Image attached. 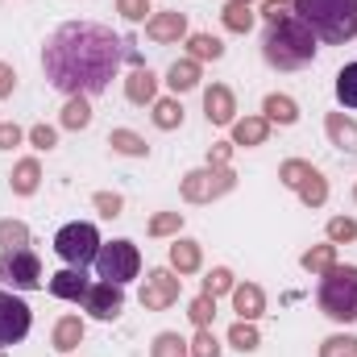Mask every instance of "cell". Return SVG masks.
I'll use <instances>...</instances> for the list:
<instances>
[{
    "mask_svg": "<svg viewBox=\"0 0 357 357\" xmlns=\"http://www.w3.org/2000/svg\"><path fill=\"white\" fill-rule=\"evenodd\" d=\"M125 63V42L96 21H67L42 46V71L63 96H100Z\"/></svg>",
    "mask_w": 357,
    "mask_h": 357,
    "instance_id": "obj_1",
    "label": "cell"
},
{
    "mask_svg": "<svg viewBox=\"0 0 357 357\" xmlns=\"http://www.w3.org/2000/svg\"><path fill=\"white\" fill-rule=\"evenodd\" d=\"M262 59H266L274 71H299V67H307L316 59V33L295 13H282V17L266 21Z\"/></svg>",
    "mask_w": 357,
    "mask_h": 357,
    "instance_id": "obj_2",
    "label": "cell"
},
{
    "mask_svg": "<svg viewBox=\"0 0 357 357\" xmlns=\"http://www.w3.org/2000/svg\"><path fill=\"white\" fill-rule=\"evenodd\" d=\"M295 17L333 46L357 38V0H295Z\"/></svg>",
    "mask_w": 357,
    "mask_h": 357,
    "instance_id": "obj_3",
    "label": "cell"
},
{
    "mask_svg": "<svg viewBox=\"0 0 357 357\" xmlns=\"http://www.w3.org/2000/svg\"><path fill=\"white\" fill-rule=\"evenodd\" d=\"M316 303L328 320L337 324H354L357 320V266H337L328 274H320V291H316Z\"/></svg>",
    "mask_w": 357,
    "mask_h": 357,
    "instance_id": "obj_4",
    "label": "cell"
},
{
    "mask_svg": "<svg viewBox=\"0 0 357 357\" xmlns=\"http://www.w3.org/2000/svg\"><path fill=\"white\" fill-rule=\"evenodd\" d=\"M100 233H96V225L91 220H71V225H63L59 233H54V254L67 262V266H88L96 262V254H100Z\"/></svg>",
    "mask_w": 357,
    "mask_h": 357,
    "instance_id": "obj_5",
    "label": "cell"
},
{
    "mask_svg": "<svg viewBox=\"0 0 357 357\" xmlns=\"http://www.w3.org/2000/svg\"><path fill=\"white\" fill-rule=\"evenodd\" d=\"M237 187V171L233 167H199V171H187L178 191L187 204H212L220 195H229Z\"/></svg>",
    "mask_w": 357,
    "mask_h": 357,
    "instance_id": "obj_6",
    "label": "cell"
},
{
    "mask_svg": "<svg viewBox=\"0 0 357 357\" xmlns=\"http://www.w3.org/2000/svg\"><path fill=\"white\" fill-rule=\"evenodd\" d=\"M96 270H100L104 282L125 287V282L137 278V270H142V254H137V245L125 241V237H121V241H108V245H100V254H96Z\"/></svg>",
    "mask_w": 357,
    "mask_h": 357,
    "instance_id": "obj_7",
    "label": "cell"
},
{
    "mask_svg": "<svg viewBox=\"0 0 357 357\" xmlns=\"http://www.w3.org/2000/svg\"><path fill=\"white\" fill-rule=\"evenodd\" d=\"M0 282L13 291H38L42 287V262L33 250H4L0 254Z\"/></svg>",
    "mask_w": 357,
    "mask_h": 357,
    "instance_id": "obj_8",
    "label": "cell"
},
{
    "mask_svg": "<svg viewBox=\"0 0 357 357\" xmlns=\"http://www.w3.org/2000/svg\"><path fill=\"white\" fill-rule=\"evenodd\" d=\"M29 324H33L29 303L17 299V295H4V291H0V349L25 341V337H29Z\"/></svg>",
    "mask_w": 357,
    "mask_h": 357,
    "instance_id": "obj_9",
    "label": "cell"
},
{
    "mask_svg": "<svg viewBox=\"0 0 357 357\" xmlns=\"http://www.w3.org/2000/svg\"><path fill=\"white\" fill-rule=\"evenodd\" d=\"M178 295H183V278L175 270H150L146 287H142V307L146 312H167L171 303H178Z\"/></svg>",
    "mask_w": 357,
    "mask_h": 357,
    "instance_id": "obj_10",
    "label": "cell"
},
{
    "mask_svg": "<svg viewBox=\"0 0 357 357\" xmlns=\"http://www.w3.org/2000/svg\"><path fill=\"white\" fill-rule=\"evenodd\" d=\"M84 307H88L91 320H116L121 312H125V287H116V282H91L88 295H84Z\"/></svg>",
    "mask_w": 357,
    "mask_h": 357,
    "instance_id": "obj_11",
    "label": "cell"
},
{
    "mask_svg": "<svg viewBox=\"0 0 357 357\" xmlns=\"http://www.w3.org/2000/svg\"><path fill=\"white\" fill-rule=\"evenodd\" d=\"M204 116H208V125H233L237 121V96L225 84L204 88Z\"/></svg>",
    "mask_w": 357,
    "mask_h": 357,
    "instance_id": "obj_12",
    "label": "cell"
},
{
    "mask_svg": "<svg viewBox=\"0 0 357 357\" xmlns=\"http://www.w3.org/2000/svg\"><path fill=\"white\" fill-rule=\"evenodd\" d=\"M146 38L150 42H178V38H187V13H178V8H167V13H154L150 21H146Z\"/></svg>",
    "mask_w": 357,
    "mask_h": 357,
    "instance_id": "obj_13",
    "label": "cell"
},
{
    "mask_svg": "<svg viewBox=\"0 0 357 357\" xmlns=\"http://www.w3.org/2000/svg\"><path fill=\"white\" fill-rule=\"evenodd\" d=\"M88 274H84V266H67L59 270V274H50V295L54 299H71V303H79L84 295H88Z\"/></svg>",
    "mask_w": 357,
    "mask_h": 357,
    "instance_id": "obj_14",
    "label": "cell"
},
{
    "mask_svg": "<svg viewBox=\"0 0 357 357\" xmlns=\"http://www.w3.org/2000/svg\"><path fill=\"white\" fill-rule=\"evenodd\" d=\"M233 312H237V320H258L266 312V291L258 282H237L233 287Z\"/></svg>",
    "mask_w": 357,
    "mask_h": 357,
    "instance_id": "obj_15",
    "label": "cell"
},
{
    "mask_svg": "<svg viewBox=\"0 0 357 357\" xmlns=\"http://www.w3.org/2000/svg\"><path fill=\"white\" fill-rule=\"evenodd\" d=\"M324 133H328V142H333L341 154H357V125L345 112H328V116H324Z\"/></svg>",
    "mask_w": 357,
    "mask_h": 357,
    "instance_id": "obj_16",
    "label": "cell"
},
{
    "mask_svg": "<svg viewBox=\"0 0 357 357\" xmlns=\"http://www.w3.org/2000/svg\"><path fill=\"white\" fill-rule=\"evenodd\" d=\"M125 100L129 104H154L158 100V75L150 67H137L129 79H125Z\"/></svg>",
    "mask_w": 357,
    "mask_h": 357,
    "instance_id": "obj_17",
    "label": "cell"
},
{
    "mask_svg": "<svg viewBox=\"0 0 357 357\" xmlns=\"http://www.w3.org/2000/svg\"><path fill=\"white\" fill-rule=\"evenodd\" d=\"M199 266H204V250H199V241H191V237H175V245H171V270H175V274H195Z\"/></svg>",
    "mask_w": 357,
    "mask_h": 357,
    "instance_id": "obj_18",
    "label": "cell"
},
{
    "mask_svg": "<svg viewBox=\"0 0 357 357\" xmlns=\"http://www.w3.org/2000/svg\"><path fill=\"white\" fill-rule=\"evenodd\" d=\"M270 137V121L266 116H241V121H233V146H262Z\"/></svg>",
    "mask_w": 357,
    "mask_h": 357,
    "instance_id": "obj_19",
    "label": "cell"
},
{
    "mask_svg": "<svg viewBox=\"0 0 357 357\" xmlns=\"http://www.w3.org/2000/svg\"><path fill=\"white\" fill-rule=\"evenodd\" d=\"M262 116H266L270 125H295L299 121V104L291 96H282V91H270L266 100H262Z\"/></svg>",
    "mask_w": 357,
    "mask_h": 357,
    "instance_id": "obj_20",
    "label": "cell"
},
{
    "mask_svg": "<svg viewBox=\"0 0 357 357\" xmlns=\"http://www.w3.org/2000/svg\"><path fill=\"white\" fill-rule=\"evenodd\" d=\"M84 320L79 316H63L59 324H54V337H50V345L59 349V354H71V349H79V341H84Z\"/></svg>",
    "mask_w": 357,
    "mask_h": 357,
    "instance_id": "obj_21",
    "label": "cell"
},
{
    "mask_svg": "<svg viewBox=\"0 0 357 357\" xmlns=\"http://www.w3.org/2000/svg\"><path fill=\"white\" fill-rule=\"evenodd\" d=\"M199 79H204V75H199V63H195V59H175V63H171V71H167V84H171L175 96L199 88Z\"/></svg>",
    "mask_w": 357,
    "mask_h": 357,
    "instance_id": "obj_22",
    "label": "cell"
},
{
    "mask_svg": "<svg viewBox=\"0 0 357 357\" xmlns=\"http://www.w3.org/2000/svg\"><path fill=\"white\" fill-rule=\"evenodd\" d=\"M38 183H42V167H38V158H21V162L13 167V175H8L13 195H33Z\"/></svg>",
    "mask_w": 357,
    "mask_h": 357,
    "instance_id": "obj_23",
    "label": "cell"
},
{
    "mask_svg": "<svg viewBox=\"0 0 357 357\" xmlns=\"http://www.w3.org/2000/svg\"><path fill=\"white\" fill-rule=\"evenodd\" d=\"M187 59H195V63H216V59H225V42L212 38V33H187Z\"/></svg>",
    "mask_w": 357,
    "mask_h": 357,
    "instance_id": "obj_24",
    "label": "cell"
},
{
    "mask_svg": "<svg viewBox=\"0 0 357 357\" xmlns=\"http://www.w3.org/2000/svg\"><path fill=\"white\" fill-rule=\"evenodd\" d=\"M108 146H112V154H125V158H146L150 154V142L142 133H133V129H112Z\"/></svg>",
    "mask_w": 357,
    "mask_h": 357,
    "instance_id": "obj_25",
    "label": "cell"
},
{
    "mask_svg": "<svg viewBox=\"0 0 357 357\" xmlns=\"http://www.w3.org/2000/svg\"><path fill=\"white\" fill-rule=\"evenodd\" d=\"M59 125H63V129H71V133L88 129V125H91V104H88V96H67Z\"/></svg>",
    "mask_w": 357,
    "mask_h": 357,
    "instance_id": "obj_26",
    "label": "cell"
},
{
    "mask_svg": "<svg viewBox=\"0 0 357 357\" xmlns=\"http://www.w3.org/2000/svg\"><path fill=\"white\" fill-rule=\"evenodd\" d=\"M220 21H225L229 33H250L254 21H258V13H254L250 4H241V0H229V4L220 8Z\"/></svg>",
    "mask_w": 357,
    "mask_h": 357,
    "instance_id": "obj_27",
    "label": "cell"
},
{
    "mask_svg": "<svg viewBox=\"0 0 357 357\" xmlns=\"http://www.w3.org/2000/svg\"><path fill=\"white\" fill-rule=\"evenodd\" d=\"M295 195H299L307 208H324V204H328V178L312 167V171H307V178L295 187Z\"/></svg>",
    "mask_w": 357,
    "mask_h": 357,
    "instance_id": "obj_28",
    "label": "cell"
},
{
    "mask_svg": "<svg viewBox=\"0 0 357 357\" xmlns=\"http://www.w3.org/2000/svg\"><path fill=\"white\" fill-rule=\"evenodd\" d=\"M150 108H154L150 116H154V125H158L162 133H171V129L183 125V104H178V96H162V100H154Z\"/></svg>",
    "mask_w": 357,
    "mask_h": 357,
    "instance_id": "obj_29",
    "label": "cell"
},
{
    "mask_svg": "<svg viewBox=\"0 0 357 357\" xmlns=\"http://www.w3.org/2000/svg\"><path fill=\"white\" fill-rule=\"evenodd\" d=\"M299 266L307 270V274H328V270L337 266V245H333V241H324V245H312V250L299 258Z\"/></svg>",
    "mask_w": 357,
    "mask_h": 357,
    "instance_id": "obj_30",
    "label": "cell"
},
{
    "mask_svg": "<svg viewBox=\"0 0 357 357\" xmlns=\"http://www.w3.org/2000/svg\"><path fill=\"white\" fill-rule=\"evenodd\" d=\"M4 250H29V225L25 220H0V254Z\"/></svg>",
    "mask_w": 357,
    "mask_h": 357,
    "instance_id": "obj_31",
    "label": "cell"
},
{
    "mask_svg": "<svg viewBox=\"0 0 357 357\" xmlns=\"http://www.w3.org/2000/svg\"><path fill=\"white\" fill-rule=\"evenodd\" d=\"M187 320H191L195 328H212V320H216V299L199 291V295L187 303Z\"/></svg>",
    "mask_w": 357,
    "mask_h": 357,
    "instance_id": "obj_32",
    "label": "cell"
},
{
    "mask_svg": "<svg viewBox=\"0 0 357 357\" xmlns=\"http://www.w3.org/2000/svg\"><path fill=\"white\" fill-rule=\"evenodd\" d=\"M229 345H233V349H241V354H254V349L262 345V337H258L254 320H237V324L229 328Z\"/></svg>",
    "mask_w": 357,
    "mask_h": 357,
    "instance_id": "obj_33",
    "label": "cell"
},
{
    "mask_svg": "<svg viewBox=\"0 0 357 357\" xmlns=\"http://www.w3.org/2000/svg\"><path fill=\"white\" fill-rule=\"evenodd\" d=\"M150 357H191V349L178 333H158L154 345H150Z\"/></svg>",
    "mask_w": 357,
    "mask_h": 357,
    "instance_id": "obj_34",
    "label": "cell"
},
{
    "mask_svg": "<svg viewBox=\"0 0 357 357\" xmlns=\"http://www.w3.org/2000/svg\"><path fill=\"white\" fill-rule=\"evenodd\" d=\"M337 100L341 108H357V63L337 71Z\"/></svg>",
    "mask_w": 357,
    "mask_h": 357,
    "instance_id": "obj_35",
    "label": "cell"
},
{
    "mask_svg": "<svg viewBox=\"0 0 357 357\" xmlns=\"http://www.w3.org/2000/svg\"><path fill=\"white\" fill-rule=\"evenodd\" d=\"M178 229H183V212H158V216H150V225H146L150 237H178Z\"/></svg>",
    "mask_w": 357,
    "mask_h": 357,
    "instance_id": "obj_36",
    "label": "cell"
},
{
    "mask_svg": "<svg viewBox=\"0 0 357 357\" xmlns=\"http://www.w3.org/2000/svg\"><path fill=\"white\" fill-rule=\"evenodd\" d=\"M233 287H237V278H233V270H229V266L208 270V278H204V295H212V299H216V295H225V291L233 295Z\"/></svg>",
    "mask_w": 357,
    "mask_h": 357,
    "instance_id": "obj_37",
    "label": "cell"
},
{
    "mask_svg": "<svg viewBox=\"0 0 357 357\" xmlns=\"http://www.w3.org/2000/svg\"><path fill=\"white\" fill-rule=\"evenodd\" d=\"M328 241H333V245L357 241V220L354 216H333V220H328Z\"/></svg>",
    "mask_w": 357,
    "mask_h": 357,
    "instance_id": "obj_38",
    "label": "cell"
},
{
    "mask_svg": "<svg viewBox=\"0 0 357 357\" xmlns=\"http://www.w3.org/2000/svg\"><path fill=\"white\" fill-rule=\"evenodd\" d=\"M307 171H312V162H303V158H287V162L278 167V183L295 191V187H299V183L307 178Z\"/></svg>",
    "mask_w": 357,
    "mask_h": 357,
    "instance_id": "obj_39",
    "label": "cell"
},
{
    "mask_svg": "<svg viewBox=\"0 0 357 357\" xmlns=\"http://www.w3.org/2000/svg\"><path fill=\"white\" fill-rule=\"evenodd\" d=\"M191 357H220V341L212 337V328H195V337L187 341Z\"/></svg>",
    "mask_w": 357,
    "mask_h": 357,
    "instance_id": "obj_40",
    "label": "cell"
},
{
    "mask_svg": "<svg viewBox=\"0 0 357 357\" xmlns=\"http://www.w3.org/2000/svg\"><path fill=\"white\" fill-rule=\"evenodd\" d=\"M91 208H96L100 216H108V220H112V216H121L125 199H121L116 191H96V195H91Z\"/></svg>",
    "mask_w": 357,
    "mask_h": 357,
    "instance_id": "obj_41",
    "label": "cell"
},
{
    "mask_svg": "<svg viewBox=\"0 0 357 357\" xmlns=\"http://www.w3.org/2000/svg\"><path fill=\"white\" fill-rule=\"evenodd\" d=\"M320 357H357V337H328L320 345Z\"/></svg>",
    "mask_w": 357,
    "mask_h": 357,
    "instance_id": "obj_42",
    "label": "cell"
},
{
    "mask_svg": "<svg viewBox=\"0 0 357 357\" xmlns=\"http://www.w3.org/2000/svg\"><path fill=\"white\" fill-rule=\"evenodd\" d=\"M25 137H29L33 150H54V146H59V129H54V125H33Z\"/></svg>",
    "mask_w": 357,
    "mask_h": 357,
    "instance_id": "obj_43",
    "label": "cell"
},
{
    "mask_svg": "<svg viewBox=\"0 0 357 357\" xmlns=\"http://www.w3.org/2000/svg\"><path fill=\"white\" fill-rule=\"evenodd\" d=\"M116 13H121L125 21H146V13H150V0H116Z\"/></svg>",
    "mask_w": 357,
    "mask_h": 357,
    "instance_id": "obj_44",
    "label": "cell"
},
{
    "mask_svg": "<svg viewBox=\"0 0 357 357\" xmlns=\"http://www.w3.org/2000/svg\"><path fill=\"white\" fill-rule=\"evenodd\" d=\"M21 137H25V129H21V125H13V121H0V150H13V146H21Z\"/></svg>",
    "mask_w": 357,
    "mask_h": 357,
    "instance_id": "obj_45",
    "label": "cell"
},
{
    "mask_svg": "<svg viewBox=\"0 0 357 357\" xmlns=\"http://www.w3.org/2000/svg\"><path fill=\"white\" fill-rule=\"evenodd\" d=\"M229 158H233V142H212V150H208V167H229Z\"/></svg>",
    "mask_w": 357,
    "mask_h": 357,
    "instance_id": "obj_46",
    "label": "cell"
},
{
    "mask_svg": "<svg viewBox=\"0 0 357 357\" xmlns=\"http://www.w3.org/2000/svg\"><path fill=\"white\" fill-rule=\"evenodd\" d=\"M13 88H17V71H13L8 63H0V100H8Z\"/></svg>",
    "mask_w": 357,
    "mask_h": 357,
    "instance_id": "obj_47",
    "label": "cell"
},
{
    "mask_svg": "<svg viewBox=\"0 0 357 357\" xmlns=\"http://www.w3.org/2000/svg\"><path fill=\"white\" fill-rule=\"evenodd\" d=\"M287 4H295V0H266V4H262V17H266V21L282 17V13H287Z\"/></svg>",
    "mask_w": 357,
    "mask_h": 357,
    "instance_id": "obj_48",
    "label": "cell"
},
{
    "mask_svg": "<svg viewBox=\"0 0 357 357\" xmlns=\"http://www.w3.org/2000/svg\"><path fill=\"white\" fill-rule=\"evenodd\" d=\"M354 199H357V187H354Z\"/></svg>",
    "mask_w": 357,
    "mask_h": 357,
    "instance_id": "obj_49",
    "label": "cell"
},
{
    "mask_svg": "<svg viewBox=\"0 0 357 357\" xmlns=\"http://www.w3.org/2000/svg\"><path fill=\"white\" fill-rule=\"evenodd\" d=\"M241 4H250V0H241Z\"/></svg>",
    "mask_w": 357,
    "mask_h": 357,
    "instance_id": "obj_50",
    "label": "cell"
},
{
    "mask_svg": "<svg viewBox=\"0 0 357 357\" xmlns=\"http://www.w3.org/2000/svg\"><path fill=\"white\" fill-rule=\"evenodd\" d=\"M0 357H4V349H0Z\"/></svg>",
    "mask_w": 357,
    "mask_h": 357,
    "instance_id": "obj_51",
    "label": "cell"
}]
</instances>
